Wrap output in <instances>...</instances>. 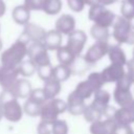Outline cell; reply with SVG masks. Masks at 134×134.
<instances>
[{
    "instance_id": "7c38bea8",
    "label": "cell",
    "mask_w": 134,
    "mask_h": 134,
    "mask_svg": "<svg viewBox=\"0 0 134 134\" xmlns=\"http://www.w3.org/2000/svg\"><path fill=\"white\" fill-rule=\"evenodd\" d=\"M125 73H126L125 66H121L118 64H113V63H111L109 66H107L100 72L105 84L106 83H116Z\"/></svg>"
},
{
    "instance_id": "f6af8a7d",
    "label": "cell",
    "mask_w": 134,
    "mask_h": 134,
    "mask_svg": "<svg viewBox=\"0 0 134 134\" xmlns=\"http://www.w3.org/2000/svg\"><path fill=\"white\" fill-rule=\"evenodd\" d=\"M2 46H3V44H2V40H1V38H0V51H1V49H2Z\"/></svg>"
},
{
    "instance_id": "83f0119b",
    "label": "cell",
    "mask_w": 134,
    "mask_h": 134,
    "mask_svg": "<svg viewBox=\"0 0 134 134\" xmlns=\"http://www.w3.org/2000/svg\"><path fill=\"white\" fill-rule=\"evenodd\" d=\"M43 105H40L29 98H26L25 103L23 104L22 108H23V113H25L26 115L30 116V117H37L40 115V111Z\"/></svg>"
},
{
    "instance_id": "ac0fdd59",
    "label": "cell",
    "mask_w": 134,
    "mask_h": 134,
    "mask_svg": "<svg viewBox=\"0 0 134 134\" xmlns=\"http://www.w3.org/2000/svg\"><path fill=\"white\" fill-rule=\"evenodd\" d=\"M44 46L46 49L49 50H57L62 46V35L58 32L55 29H51L49 31H46V35L43 39Z\"/></svg>"
},
{
    "instance_id": "7a4b0ae2",
    "label": "cell",
    "mask_w": 134,
    "mask_h": 134,
    "mask_svg": "<svg viewBox=\"0 0 134 134\" xmlns=\"http://www.w3.org/2000/svg\"><path fill=\"white\" fill-rule=\"evenodd\" d=\"M0 108L2 116L10 122H18L23 117L22 105L7 89H3L0 93Z\"/></svg>"
},
{
    "instance_id": "1f68e13d",
    "label": "cell",
    "mask_w": 134,
    "mask_h": 134,
    "mask_svg": "<svg viewBox=\"0 0 134 134\" xmlns=\"http://www.w3.org/2000/svg\"><path fill=\"white\" fill-rule=\"evenodd\" d=\"M52 68L53 67L51 66V64H46V65L38 66L36 72L38 73L39 77L45 82L52 77Z\"/></svg>"
},
{
    "instance_id": "d6986e66",
    "label": "cell",
    "mask_w": 134,
    "mask_h": 134,
    "mask_svg": "<svg viewBox=\"0 0 134 134\" xmlns=\"http://www.w3.org/2000/svg\"><path fill=\"white\" fill-rule=\"evenodd\" d=\"M61 88H62L61 83L59 81L54 80L53 77H51L44 82V86H43L42 90L44 92L46 99L50 100L58 96V94L61 92Z\"/></svg>"
},
{
    "instance_id": "ee69618b",
    "label": "cell",
    "mask_w": 134,
    "mask_h": 134,
    "mask_svg": "<svg viewBox=\"0 0 134 134\" xmlns=\"http://www.w3.org/2000/svg\"><path fill=\"white\" fill-rule=\"evenodd\" d=\"M129 107H130V108L132 109V111L134 112V99H133V102H132V103L130 104V106H129Z\"/></svg>"
},
{
    "instance_id": "7dc6e473",
    "label": "cell",
    "mask_w": 134,
    "mask_h": 134,
    "mask_svg": "<svg viewBox=\"0 0 134 134\" xmlns=\"http://www.w3.org/2000/svg\"><path fill=\"white\" fill-rule=\"evenodd\" d=\"M133 59H134V49H133Z\"/></svg>"
},
{
    "instance_id": "cb8c5ba5",
    "label": "cell",
    "mask_w": 134,
    "mask_h": 134,
    "mask_svg": "<svg viewBox=\"0 0 134 134\" xmlns=\"http://www.w3.org/2000/svg\"><path fill=\"white\" fill-rule=\"evenodd\" d=\"M55 51H57V59L61 65L71 66L76 60V57H74L66 46H61Z\"/></svg>"
},
{
    "instance_id": "52a82bcc",
    "label": "cell",
    "mask_w": 134,
    "mask_h": 134,
    "mask_svg": "<svg viewBox=\"0 0 134 134\" xmlns=\"http://www.w3.org/2000/svg\"><path fill=\"white\" fill-rule=\"evenodd\" d=\"M86 42H87L86 34L83 30L75 29L70 35H68L66 47L69 49V51L74 57H79L81 54V52L83 51Z\"/></svg>"
},
{
    "instance_id": "9c48e42d",
    "label": "cell",
    "mask_w": 134,
    "mask_h": 134,
    "mask_svg": "<svg viewBox=\"0 0 134 134\" xmlns=\"http://www.w3.org/2000/svg\"><path fill=\"white\" fill-rule=\"evenodd\" d=\"M117 124L113 118H102L91 122L89 130L91 134H113Z\"/></svg>"
},
{
    "instance_id": "836d02e7",
    "label": "cell",
    "mask_w": 134,
    "mask_h": 134,
    "mask_svg": "<svg viewBox=\"0 0 134 134\" xmlns=\"http://www.w3.org/2000/svg\"><path fill=\"white\" fill-rule=\"evenodd\" d=\"M27 98H29V99H31V100H34V102L40 104V105H43V104H45V103L47 102V99H46V97H45V95H44V92H43L42 88L32 89L31 92H30V94H29V96H28Z\"/></svg>"
},
{
    "instance_id": "44dd1931",
    "label": "cell",
    "mask_w": 134,
    "mask_h": 134,
    "mask_svg": "<svg viewBox=\"0 0 134 134\" xmlns=\"http://www.w3.org/2000/svg\"><path fill=\"white\" fill-rule=\"evenodd\" d=\"M107 55L109 57V60L113 64H118L121 66H126L127 64V57L125 54V51L122 48L118 45H111L108 48Z\"/></svg>"
},
{
    "instance_id": "60d3db41",
    "label": "cell",
    "mask_w": 134,
    "mask_h": 134,
    "mask_svg": "<svg viewBox=\"0 0 134 134\" xmlns=\"http://www.w3.org/2000/svg\"><path fill=\"white\" fill-rule=\"evenodd\" d=\"M118 0H98L99 4L104 5V6H107V5H111V4H114L115 2H117Z\"/></svg>"
},
{
    "instance_id": "c3c4849f",
    "label": "cell",
    "mask_w": 134,
    "mask_h": 134,
    "mask_svg": "<svg viewBox=\"0 0 134 134\" xmlns=\"http://www.w3.org/2000/svg\"><path fill=\"white\" fill-rule=\"evenodd\" d=\"M133 134H134V133H133Z\"/></svg>"
},
{
    "instance_id": "30bf717a",
    "label": "cell",
    "mask_w": 134,
    "mask_h": 134,
    "mask_svg": "<svg viewBox=\"0 0 134 134\" xmlns=\"http://www.w3.org/2000/svg\"><path fill=\"white\" fill-rule=\"evenodd\" d=\"M7 90L10 91V93L14 95V97L19 99V98H27L29 96L32 88H31V84L29 83V81L22 77V79H18L14 83V85Z\"/></svg>"
},
{
    "instance_id": "6da1fadb",
    "label": "cell",
    "mask_w": 134,
    "mask_h": 134,
    "mask_svg": "<svg viewBox=\"0 0 134 134\" xmlns=\"http://www.w3.org/2000/svg\"><path fill=\"white\" fill-rule=\"evenodd\" d=\"M29 44L28 39L21 34L19 38L8 48H6L0 55L1 66L8 68H17L19 64L24 60L27 53V46Z\"/></svg>"
},
{
    "instance_id": "4dcf8cb0",
    "label": "cell",
    "mask_w": 134,
    "mask_h": 134,
    "mask_svg": "<svg viewBox=\"0 0 134 134\" xmlns=\"http://www.w3.org/2000/svg\"><path fill=\"white\" fill-rule=\"evenodd\" d=\"M68 125L64 119H57L51 125V134H68Z\"/></svg>"
},
{
    "instance_id": "ba28073f",
    "label": "cell",
    "mask_w": 134,
    "mask_h": 134,
    "mask_svg": "<svg viewBox=\"0 0 134 134\" xmlns=\"http://www.w3.org/2000/svg\"><path fill=\"white\" fill-rule=\"evenodd\" d=\"M109 48V44L105 42H95L91 45L85 53L84 61L87 64H94L102 60L105 55H107V51Z\"/></svg>"
},
{
    "instance_id": "e575fe53",
    "label": "cell",
    "mask_w": 134,
    "mask_h": 134,
    "mask_svg": "<svg viewBox=\"0 0 134 134\" xmlns=\"http://www.w3.org/2000/svg\"><path fill=\"white\" fill-rule=\"evenodd\" d=\"M45 0H24L23 5L28 10H42Z\"/></svg>"
},
{
    "instance_id": "f546056e",
    "label": "cell",
    "mask_w": 134,
    "mask_h": 134,
    "mask_svg": "<svg viewBox=\"0 0 134 134\" xmlns=\"http://www.w3.org/2000/svg\"><path fill=\"white\" fill-rule=\"evenodd\" d=\"M83 115H84L85 119L88 122H90V124L103 118V113L99 112L98 110H96L95 108H93L91 105H88V106L85 107L84 112H83Z\"/></svg>"
},
{
    "instance_id": "277c9868",
    "label": "cell",
    "mask_w": 134,
    "mask_h": 134,
    "mask_svg": "<svg viewBox=\"0 0 134 134\" xmlns=\"http://www.w3.org/2000/svg\"><path fill=\"white\" fill-rule=\"evenodd\" d=\"M112 26V36L118 44L134 45V29L131 27L128 20H126L121 16L116 17Z\"/></svg>"
},
{
    "instance_id": "484cf974",
    "label": "cell",
    "mask_w": 134,
    "mask_h": 134,
    "mask_svg": "<svg viewBox=\"0 0 134 134\" xmlns=\"http://www.w3.org/2000/svg\"><path fill=\"white\" fill-rule=\"evenodd\" d=\"M90 35L96 42H105V43H108V39L110 37V32L108 28L98 26L96 24H93L91 26Z\"/></svg>"
},
{
    "instance_id": "ffe728a7",
    "label": "cell",
    "mask_w": 134,
    "mask_h": 134,
    "mask_svg": "<svg viewBox=\"0 0 134 134\" xmlns=\"http://www.w3.org/2000/svg\"><path fill=\"white\" fill-rule=\"evenodd\" d=\"M114 120L117 125H131L134 122V112L128 107H121L115 110Z\"/></svg>"
},
{
    "instance_id": "5bb4252c",
    "label": "cell",
    "mask_w": 134,
    "mask_h": 134,
    "mask_svg": "<svg viewBox=\"0 0 134 134\" xmlns=\"http://www.w3.org/2000/svg\"><path fill=\"white\" fill-rule=\"evenodd\" d=\"M58 32L63 35H70L73 30H75V20L71 15L63 14L55 21V28Z\"/></svg>"
},
{
    "instance_id": "ab89813d",
    "label": "cell",
    "mask_w": 134,
    "mask_h": 134,
    "mask_svg": "<svg viewBox=\"0 0 134 134\" xmlns=\"http://www.w3.org/2000/svg\"><path fill=\"white\" fill-rule=\"evenodd\" d=\"M5 12H6V4L4 0H0V18L5 14Z\"/></svg>"
},
{
    "instance_id": "2e32d148",
    "label": "cell",
    "mask_w": 134,
    "mask_h": 134,
    "mask_svg": "<svg viewBox=\"0 0 134 134\" xmlns=\"http://www.w3.org/2000/svg\"><path fill=\"white\" fill-rule=\"evenodd\" d=\"M113 96H114L115 103L119 106V108L130 106V104L134 99L133 94H132L130 89L120 88V87H117V86H115V89H114V92H113Z\"/></svg>"
},
{
    "instance_id": "74e56055",
    "label": "cell",
    "mask_w": 134,
    "mask_h": 134,
    "mask_svg": "<svg viewBox=\"0 0 134 134\" xmlns=\"http://www.w3.org/2000/svg\"><path fill=\"white\" fill-rule=\"evenodd\" d=\"M132 128L130 125H117L113 134H133Z\"/></svg>"
},
{
    "instance_id": "b9f144b4",
    "label": "cell",
    "mask_w": 134,
    "mask_h": 134,
    "mask_svg": "<svg viewBox=\"0 0 134 134\" xmlns=\"http://www.w3.org/2000/svg\"><path fill=\"white\" fill-rule=\"evenodd\" d=\"M83 2L85 3V5H89V6H93V5L99 4L98 0H83Z\"/></svg>"
},
{
    "instance_id": "d590c367",
    "label": "cell",
    "mask_w": 134,
    "mask_h": 134,
    "mask_svg": "<svg viewBox=\"0 0 134 134\" xmlns=\"http://www.w3.org/2000/svg\"><path fill=\"white\" fill-rule=\"evenodd\" d=\"M67 4L69 8L75 13L82 12L85 7V3L83 2V0H67Z\"/></svg>"
},
{
    "instance_id": "f1b7e54d",
    "label": "cell",
    "mask_w": 134,
    "mask_h": 134,
    "mask_svg": "<svg viewBox=\"0 0 134 134\" xmlns=\"http://www.w3.org/2000/svg\"><path fill=\"white\" fill-rule=\"evenodd\" d=\"M62 9V0H45L42 10L46 15H57Z\"/></svg>"
},
{
    "instance_id": "bcb514c9",
    "label": "cell",
    "mask_w": 134,
    "mask_h": 134,
    "mask_svg": "<svg viewBox=\"0 0 134 134\" xmlns=\"http://www.w3.org/2000/svg\"><path fill=\"white\" fill-rule=\"evenodd\" d=\"M2 118H3V116H2V111H1V108H0V121H1Z\"/></svg>"
},
{
    "instance_id": "4fadbf2b",
    "label": "cell",
    "mask_w": 134,
    "mask_h": 134,
    "mask_svg": "<svg viewBox=\"0 0 134 134\" xmlns=\"http://www.w3.org/2000/svg\"><path fill=\"white\" fill-rule=\"evenodd\" d=\"M18 79V68H8L0 66V87L2 88V90L9 89Z\"/></svg>"
},
{
    "instance_id": "8fae6325",
    "label": "cell",
    "mask_w": 134,
    "mask_h": 134,
    "mask_svg": "<svg viewBox=\"0 0 134 134\" xmlns=\"http://www.w3.org/2000/svg\"><path fill=\"white\" fill-rule=\"evenodd\" d=\"M22 34L28 39L29 43L43 42V39L46 35V30L38 24L28 22L27 24L24 25V29H23Z\"/></svg>"
},
{
    "instance_id": "8992f818",
    "label": "cell",
    "mask_w": 134,
    "mask_h": 134,
    "mask_svg": "<svg viewBox=\"0 0 134 134\" xmlns=\"http://www.w3.org/2000/svg\"><path fill=\"white\" fill-rule=\"evenodd\" d=\"M26 55L28 57V60H30L37 67L50 64L48 50L42 42H34L28 44Z\"/></svg>"
},
{
    "instance_id": "d6a6232c",
    "label": "cell",
    "mask_w": 134,
    "mask_h": 134,
    "mask_svg": "<svg viewBox=\"0 0 134 134\" xmlns=\"http://www.w3.org/2000/svg\"><path fill=\"white\" fill-rule=\"evenodd\" d=\"M87 80L92 84V86H93L94 89H95V92H96L97 90L102 89L103 86L105 85V82H104V80H103V77H102L100 72H91V73L89 74V76L87 77Z\"/></svg>"
},
{
    "instance_id": "8d00e7d4",
    "label": "cell",
    "mask_w": 134,
    "mask_h": 134,
    "mask_svg": "<svg viewBox=\"0 0 134 134\" xmlns=\"http://www.w3.org/2000/svg\"><path fill=\"white\" fill-rule=\"evenodd\" d=\"M37 134H51V125L40 121L37 127Z\"/></svg>"
},
{
    "instance_id": "7402d4cb",
    "label": "cell",
    "mask_w": 134,
    "mask_h": 134,
    "mask_svg": "<svg viewBox=\"0 0 134 134\" xmlns=\"http://www.w3.org/2000/svg\"><path fill=\"white\" fill-rule=\"evenodd\" d=\"M12 18L17 24L24 26L30 20V10H28L23 4L17 5L13 8Z\"/></svg>"
},
{
    "instance_id": "f35d334b",
    "label": "cell",
    "mask_w": 134,
    "mask_h": 134,
    "mask_svg": "<svg viewBox=\"0 0 134 134\" xmlns=\"http://www.w3.org/2000/svg\"><path fill=\"white\" fill-rule=\"evenodd\" d=\"M126 66H127V72L126 73L130 77L131 82L134 84V59L132 58L130 61H128Z\"/></svg>"
},
{
    "instance_id": "e0dca14e",
    "label": "cell",
    "mask_w": 134,
    "mask_h": 134,
    "mask_svg": "<svg viewBox=\"0 0 134 134\" xmlns=\"http://www.w3.org/2000/svg\"><path fill=\"white\" fill-rule=\"evenodd\" d=\"M93 100L90 105L99 112L104 113L110 103V93L104 89H99L93 94Z\"/></svg>"
},
{
    "instance_id": "9a60e30c",
    "label": "cell",
    "mask_w": 134,
    "mask_h": 134,
    "mask_svg": "<svg viewBox=\"0 0 134 134\" xmlns=\"http://www.w3.org/2000/svg\"><path fill=\"white\" fill-rule=\"evenodd\" d=\"M66 103H67V111L71 115H82L85 107L87 106L85 104V100L80 96H77L73 91L68 95Z\"/></svg>"
},
{
    "instance_id": "603a6c76",
    "label": "cell",
    "mask_w": 134,
    "mask_h": 134,
    "mask_svg": "<svg viewBox=\"0 0 134 134\" xmlns=\"http://www.w3.org/2000/svg\"><path fill=\"white\" fill-rule=\"evenodd\" d=\"M73 92L77 96H80L81 98H83L84 100H86L87 98H89L91 95H93L95 93V89L92 86V84L88 80H86V81L80 82L76 85V87L73 90Z\"/></svg>"
},
{
    "instance_id": "3957f363",
    "label": "cell",
    "mask_w": 134,
    "mask_h": 134,
    "mask_svg": "<svg viewBox=\"0 0 134 134\" xmlns=\"http://www.w3.org/2000/svg\"><path fill=\"white\" fill-rule=\"evenodd\" d=\"M66 110H67V103L61 98L55 97L43 104L39 116L41 117V121L52 125V122H54L58 119L59 115L65 112Z\"/></svg>"
},
{
    "instance_id": "d4e9b609",
    "label": "cell",
    "mask_w": 134,
    "mask_h": 134,
    "mask_svg": "<svg viewBox=\"0 0 134 134\" xmlns=\"http://www.w3.org/2000/svg\"><path fill=\"white\" fill-rule=\"evenodd\" d=\"M71 74H72V70H71L70 66L59 64L52 68V77L54 80L59 81L60 83L67 81Z\"/></svg>"
},
{
    "instance_id": "7bdbcfd3",
    "label": "cell",
    "mask_w": 134,
    "mask_h": 134,
    "mask_svg": "<svg viewBox=\"0 0 134 134\" xmlns=\"http://www.w3.org/2000/svg\"><path fill=\"white\" fill-rule=\"evenodd\" d=\"M125 1H127V2H128V3H129V4L134 8V0H125Z\"/></svg>"
},
{
    "instance_id": "5b68a950",
    "label": "cell",
    "mask_w": 134,
    "mask_h": 134,
    "mask_svg": "<svg viewBox=\"0 0 134 134\" xmlns=\"http://www.w3.org/2000/svg\"><path fill=\"white\" fill-rule=\"evenodd\" d=\"M88 18L91 21H93L94 24L105 28H109L110 26L113 25L116 16L114 15L113 12L106 8V6L102 4H96V5L90 6Z\"/></svg>"
},
{
    "instance_id": "4316f807",
    "label": "cell",
    "mask_w": 134,
    "mask_h": 134,
    "mask_svg": "<svg viewBox=\"0 0 134 134\" xmlns=\"http://www.w3.org/2000/svg\"><path fill=\"white\" fill-rule=\"evenodd\" d=\"M17 68H18L19 75H21L24 79L34 75V73L37 71V66L30 60H28V59L27 60H23L19 64V66Z\"/></svg>"
}]
</instances>
